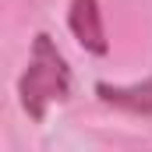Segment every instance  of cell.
Masks as SVG:
<instances>
[{
	"label": "cell",
	"instance_id": "6da1fadb",
	"mask_svg": "<svg viewBox=\"0 0 152 152\" xmlns=\"http://www.w3.org/2000/svg\"><path fill=\"white\" fill-rule=\"evenodd\" d=\"M67 96H71V67L57 50V42L46 32H39L32 39L28 64L18 78V103L32 120H46V110L53 103H64Z\"/></svg>",
	"mask_w": 152,
	"mask_h": 152
},
{
	"label": "cell",
	"instance_id": "7a4b0ae2",
	"mask_svg": "<svg viewBox=\"0 0 152 152\" xmlns=\"http://www.w3.org/2000/svg\"><path fill=\"white\" fill-rule=\"evenodd\" d=\"M67 28L78 39V46L92 57H103L110 50L106 42V28H103V11H99V0H71L67 7Z\"/></svg>",
	"mask_w": 152,
	"mask_h": 152
},
{
	"label": "cell",
	"instance_id": "3957f363",
	"mask_svg": "<svg viewBox=\"0 0 152 152\" xmlns=\"http://www.w3.org/2000/svg\"><path fill=\"white\" fill-rule=\"evenodd\" d=\"M96 96L117 106V110H127L134 117H152V78L145 81H134V85H110V81H96Z\"/></svg>",
	"mask_w": 152,
	"mask_h": 152
}]
</instances>
